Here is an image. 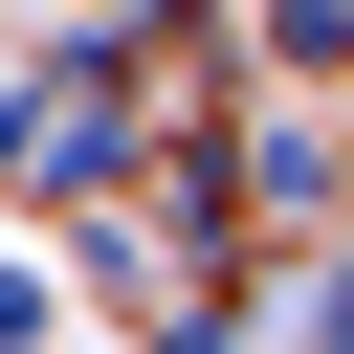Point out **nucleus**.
<instances>
[{"label":"nucleus","mask_w":354,"mask_h":354,"mask_svg":"<svg viewBox=\"0 0 354 354\" xmlns=\"http://www.w3.org/2000/svg\"><path fill=\"white\" fill-rule=\"evenodd\" d=\"M44 332H66V288H44L22 243H0V354H44Z\"/></svg>","instance_id":"obj_1"}]
</instances>
